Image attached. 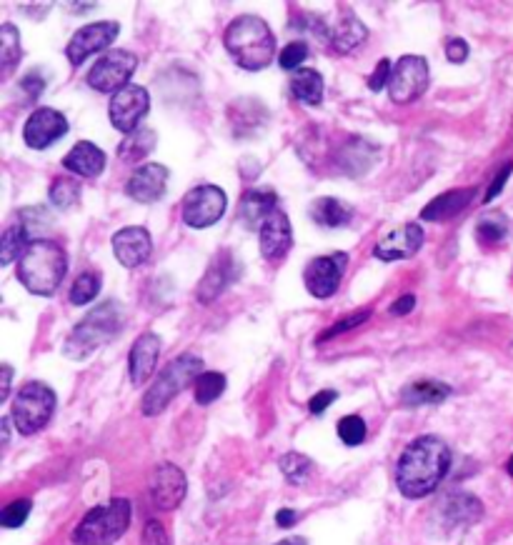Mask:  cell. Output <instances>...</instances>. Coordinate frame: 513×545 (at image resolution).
I'll return each instance as SVG.
<instances>
[{
	"mask_svg": "<svg viewBox=\"0 0 513 545\" xmlns=\"http://www.w3.org/2000/svg\"><path fill=\"white\" fill-rule=\"evenodd\" d=\"M311 218L321 228H343V225L351 223L353 210L351 205L341 203L336 198H318L311 203Z\"/></svg>",
	"mask_w": 513,
	"mask_h": 545,
	"instance_id": "f1b7e54d",
	"label": "cell"
},
{
	"mask_svg": "<svg viewBox=\"0 0 513 545\" xmlns=\"http://www.w3.org/2000/svg\"><path fill=\"white\" fill-rule=\"evenodd\" d=\"M421 245H423L421 225L406 223V225H401V228L391 230L386 238L378 240L373 255L381 260H386V263H391V260H406V258H411V255H416Z\"/></svg>",
	"mask_w": 513,
	"mask_h": 545,
	"instance_id": "ffe728a7",
	"label": "cell"
},
{
	"mask_svg": "<svg viewBox=\"0 0 513 545\" xmlns=\"http://www.w3.org/2000/svg\"><path fill=\"white\" fill-rule=\"evenodd\" d=\"M391 73H393L391 60H381V63L376 65V70L368 75V88H371V90L388 88V83H391Z\"/></svg>",
	"mask_w": 513,
	"mask_h": 545,
	"instance_id": "ee69618b",
	"label": "cell"
},
{
	"mask_svg": "<svg viewBox=\"0 0 513 545\" xmlns=\"http://www.w3.org/2000/svg\"><path fill=\"white\" fill-rule=\"evenodd\" d=\"M278 468H281V473L286 475L291 483L298 485V483H306L308 475H311L313 463L301 453H286L281 460H278Z\"/></svg>",
	"mask_w": 513,
	"mask_h": 545,
	"instance_id": "8d00e7d4",
	"label": "cell"
},
{
	"mask_svg": "<svg viewBox=\"0 0 513 545\" xmlns=\"http://www.w3.org/2000/svg\"><path fill=\"white\" fill-rule=\"evenodd\" d=\"M151 250V233L146 228H141V225H131V228H123L113 235V255H116V260L123 268H138V265H143L151 258Z\"/></svg>",
	"mask_w": 513,
	"mask_h": 545,
	"instance_id": "ac0fdd59",
	"label": "cell"
},
{
	"mask_svg": "<svg viewBox=\"0 0 513 545\" xmlns=\"http://www.w3.org/2000/svg\"><path fill=\"white\" fill-rule=\"evenodd\" d=\"M131 525V503L126 498H116L111 503L96 505L83 515L81 523L73 530L76 545H113Z\"/></svg>",
	"mask_w": 513,
	"mask_h": 545,
	"instance_id": "5b68a950",
	"label": "cell"
},
{
	"mask_svg": "<svg viewBox=\"0 0 513 545\" xmlns=\"http://www.w3.org/2000/svg\"><path fill=\"white\" fill-rule=\"evenodd\" d=\"M308 58V45L306 43H288L286 48L281 50V58H278V63H281V68L286 70H301V63Z\"/></svg>",
	"mask_w": 513,
	"mask_h": 545,
	"instance_id": "b9f144b4",
	"label": "cell"
},
{
	"mask_svg": "<svg viewBox=\"0 0 513 545\" xmlns=\"http://www.w3.org/2000/svg\"><path fill=\"white\" fill-rule=\"evenodd\" d=\"M346 265H348L346 253L313 258L311 263L306 265V273H303V283H306L308 293H311L313 298H331L338 290V285H341Z\"/></svg>",
	"mask_w": 513,
	"mask_h": 545,
	"instance_id": "7c38bea8",
	"label": "cell"
},
{
	"mask_svg": "<svg viewBox=\"0 0 513 545\" xmlns=\"http://www.w3.org/2000/svg\"><path fill=\"white\" fill-rule=\"evenodd\" d=\"M228 120H231V128L238 138H248V135H256L258 130L266 128L268 110L261 100L241 98L228 105Z\"/></svg>",
	"mask_w": 513,
	"mask_h": 545,
	"instance_id": "7402d4cb",
	"label": "cell"
},
{
	"mask_svg": "<svg viewBox=\"0 0 513 545\" xmlns=\"http://www.w3.org/2000/svg\"><path fill=\"white\" fill-rule=\"evenodd\" d=\"M126 323V308L118 300H106L98 308H93L81 323L76 325L71 335H68L66 345H63V353L73 360H83L91 353H96L101 345H106L108 340H113L118 335V330Z\"/></svg>",
	"mask_w": 513,
	"mask_h": 545,
	"instance_id": "277c9868",
	"label": "cell"
},
{
	"mask_svg": "<svg viewBox=\"0 0 513 545\" xmlns=\"http://www.w3.org/2000/svg\"><path fill=\"white\" fill-rule=\"evenodd\" d=\"M148 105H151V95H148L146 88H141V85H126V88L118 90L111 98L108 115H111V123L121 133L131 135L138 130V123L143 120V115L148 113Z\"/></svg>",
	"mask_w": 513,
	"mask_h": 545,
	"instance_id": "8fae6325",
	"label": "cell"
},
{
	"mask_svg": "<svg viewBox=\"0 0 513 545\" xmlns=\"http://www.w3.org/2000/svg\"><path fill=\"white\" fill-rule=\"evenodd\" d=\"M296 520H298V513L291 508H281L276 513L278 528H293V525H296Z\"/></svg>",
	"mask_w": 513,
	"mask_h": 545,
	"instance_id": "c3c4849f",
	"label": "cell"
},
{
	"mask_svg": "<svg viewBox=\"0 0 513 545\" xmlns=\"http://www.w3.org/2000/svg\"><path fill=\"white\" fill-rule=\"evenodd\" d=\"M511 173H513V163H506V165H503L501 170H498V175H496V178H493V183L488 185L486 203H488V200H493V198H496L498 193H501V190H503V185H506L508 175H511Z\"/></svg>",
	"mask_w": 513,
	"mask_h": 545,
	"instance_id": "7dc6e473",
	"label": "cell"
},
{
	"mask_svg": "<svg viewBox=\"0 0 513 545\" xmlns=\"http://www.w3.org/2000/svg\"><path fill=\"white\" fill-rule=\"evenodd\" d=\"M291 93L296 95L301 103L308 105H321L323 100V78L318 70L313 68H301L293 73L291 78Z\"/></svg>",
	"mask_w": 513,
	"mask_h": 545,
	"instance_id": "f546056e",
	"label": "cell"
},
{
	"mask_svg": "<svg viewBox=\"0 0 513 545\" xmlns=\"http://www.w3.org/2000/svg\"><path fill=\"white\" fill-rule=\"evenodd\" d=\"M328 38H331V45L338 53H351L353 48H358V45L368 38V30L351 10H343V15L331 28V35H328Z\"/></svg>",
	"mask_w": 513,
	"mask_h": 545,
	"instance_id": "484cf974",
	"label": "cell"
},
{
	"mask_svg": "<svg viewBox=\"0 0 513 545\" xmlns=\"http://www.w3.org/2000/svg\"><path fill=\"white\" fill-rule=\"evenodd\" d=\"M443 515L448 518V523L451 525H473L478 518L483 515V505L481 500L473 498V495L468 493H456L451 495V498L443 503Z\"/></svg>",
	"mask_w": 513,
	"mask_h": 545,
	"instance_id": "83f0119b",
	"label": "cell"
},
{
	"mask_svg": "<svg viewBox=\"0 0 513 545\" xmlns=\"http://www.w3.org/2000/svg\"><path fill=\"white\" fill-rule=\"evenodd\" d=\"M188 493V480L178 465H158L151 480V498L158 510H176Z\"/></svg>",
	"mask_w": 513,
	"mask_h": 545,
	"instance_id": "9a60e30c",
	"label": "cell"
},
{
	"mask_svg": "<svg viewBox=\"0 0 513 545\" xmlns=\"http://www.w3.org/2000/svg\"><path fill=\"white\" fill-rule=\"evenodd\" d=\"M336 398H338L336 390H321V393H316L311 400H308V408H311L313 415H321Z\"/></svg>",
	"mask_w": 513,
	"mask_h": 545,
	"instance_id": "bcb514c9",
	"label": "cell"
},
{
	"mask_svg": "<svg viewBox=\"0 0 513 545\" xmlns=\"http://www.w3.org/2000/svg\"><path fill=\"white\" fill-rule=\"evenodd\" d=\"M21 58H23L21 33L16 30V25L6 23L0 28V65H3V78L16 68V63Z\"/></svg>",
	"mask_w": 513,
	"mask_h": 545,
	"instance_id": "1f68e13d",
	"label": "cell"
},
{
	"mask_svg": "<svg viewBox=\"0 0 513 545\" xmlns=\"http://www.w3.org/2000/svg\"><path fill=\"white\" fill-rule=\"evenodd\" d=\"M11 375H13L11 365H3V385H0V400H3V403H6L8 395H11Z\"/></svg>",
	"mask_w": 513,
	"mask_h": 545,
	"instance_id": "f907efd6",
	"label": "cell"
},
{
	"mask_svg": "<svg viewBox=\"0 0 513 545\" xmlns=\"http://www.w3.org/2000/svg\"><path fill=\"white\" fill-rule=\"evenodd\" d=\"M168 185V168L161 163H143L131 173L126 193L138 203H156L163 198Z\"/></svg>",
	"mask_w": 513,
	"mask_h": 545,
	"instance_id": "d6986e66",
	"label": "cell"
},
{
	"mask_svg": "<svg viewBox=\"0 0 513 545\" xmlns=\"http://www.w3.org/2000/svg\"><path fill=\"white\" fill-rule=\"evenodd\" d=\"M238 273H241V263L233 258L231 250H221V253L211 260L206 275H203L201 283H198L196 293L198 300H201V303H213V300L238 278Z\"/></svg>",
	"mask_w": 513,
	"mask_h": 545,
	"instance_id": "e0dca14e",
	"label": "cell"
},
{
	"mask_svg": "<svg viewBox=\"0 0 513 545\" xmlns=\"http://www.w3.org/2000/svg\"><path fill=\"white\" fill-rule=\"evenodd\" d=\"M156 148V133L151 128H138L136 133L126 135V140L118 148V158L128 165H136Z\"/></svg>",
	"mask_w": 513,
	"mask_h": 545,
	"instance_id": "4dcf8cb0",
	"label": "cell"
},
{
	"mask_svg": "<svg viewBox=\"0 0 513 545\" xmlns=\"http://www.w3.org/2000/svg\"><path fill=\"white\" fill-rule=\"evenodd\" d=\"M193 385H196V403L211 405L213 400L221 398L223 390H226V375L216 373V370H203Z\"/></svg>",
	"mask_w": 513,
	"mask_h": 545,
	"instance_id": "836d02e7",
	"label": "cell"
},
{
	"mask_svg": "<svg viewBox=\"0 0 513 545\" xmlns=\"http://www.w3.org/2000/svg\"><path fill=\"white\" fill-rule=\"evenodd\" d=\"M368 318H371V310L366 308V310H358V313L348 315V318L336 320V323H333L331 328H328V330H323V333L318 335V343H326V340L336 338V335L348 333V330H351V328H358V325H361V323H366Z\"/></svg>",
	"mask_w": 513,
	"mask_h": 545,
	"instance_id": "60d3db41",
	"label": "cell"
},
{
	"mask_svg": "<svg viewBox=\"0 0 513 545\" xmlns=\"http://www.w3.org/2000/svg\"><path fill=\"white\" fill-rule=\"evenodd\" d=\"M143 545H171L166 528L158 520H148L143 528Z\"/></svg>",
	"mask_w": 513,
	"mask_h": 545,
	"instance_id": "7bdbcfd3",
	"label": "cell"
},
{
	"mask_svg": "<svg viewBox=\"0 0 513 545\" xmlns=\"http://www.w3.org/2000/svg\"><path fill=\"white\" fill-rule=\"evenodd\" d=\"M56 410V393L46 383H26L11 405V420L16 423L18 433L33 435L46 428Z\"/></svg>",
	"mask_w": 513,
	"mask_h": 545,
	"instance_id": "52a82bcc",
	"label": "cell"
},
{
	"mask_svg": "<svg viewBox=\"0 0 513 545\" xmlns=\"http://www.w3.org/2000/svg\"><path fill=\"white\" fill-rule=\"evenodd\" d=\"M228 198L218 185H198L183 198V223L191 228H211L223 218Z\"/></svg>",
	"mask_w": 513,
	"mask_h": 545,
	"instance_id": "9c48e42d",
	"label": "cell"
},
{
	"mask_svg": "<svg viewBox=\"0 0 513 545\" xmlns=\"http://www.w3.org/2000/svg\"><path fill=\"white\" fill-rule=\"evenodd\" d=\"M338 438L346 445H361L366 440V420L361 415H346L338 420Z\"/></svg>",
	"mask_w": 513,
	"mask_h": 545,
	"instance_id": "f35d334b",
	"label": "cell"
},
{
	"mask_svg": "<svg viewBox=\"0 0 513 545\" xmlns=\"http://www.w3.org/2000/svg\"><path fill=\"white\" fill-rule=\"evenodd\" d=\"M98 290H101V275L86 270V273H81L76 278V283H73L71 295H68V298H71L73 305H88L93 298H96Z\"/></svg>",
	"mask_w": 513,
	"mask_h": 545,
	"instance_id": "d590c367",
	"label": "cell"
},
{
	"mask_svg": "<svg viewBox=\"0 0 513 545\" xmlns=\"http://www.w3.org/2000/svg\"><path fill=\"white\" fill-rule=\"evenodd\" d=\"M258 245H261L263 258L271 260V263H278V260H283L288 255V250L293 245V230L291 220H288V215L281 208L273 210L266 223L261 225V230H258Z\"/></svg>",
	"mask_w": 513,
	"mask_h": 545,
	"instance_id": "2e32d148",
	"label": "cell"
},
{
	"mask_svg": "<svg viewBox=\"0 0 513 545\" xmlns=\"http://www.w3.org/2000/svg\"><path fill=\"white\" fill-rule=\"evenodd\" d=\"M506 470H508V475H511V478H513V455H511V458H508V463H506Z\"/></svg>",
	"mask_w": 513,
	"mask_h": 545,
	"instance_id": "f5cc1de1",
	"label": "cell"
},
{
	"mask_svg": "<svg viewBox=\"0 0 513 545\" xmlns=\"http://www.w3.org/2000/svg\"><path fill=\"white\" fill-rule=\"evenodd\" d=\"M278 210V195L271 188H251L241 200V210H238V220L246 228L261 230L268 215Z\"/></svg>",
	"mask_w": 513,
	"mask_h": 545,
	"instance_id": "603a6c76",
	"label": "cell"
},
{
	"mask_svg": "<svg viewBox=\"0 0 513 545\" xmlns=\"http://www.w3.org/2000/svg\"><path fill=\"white\" fill-rule=\"evenodd\" d=\"M51 203L56 205V208L68 210L73 208V205H78V200H81V183L73 178H56L51 183Z\"/></svg>",
	"mask_w": 513,
	"mask_h": 545,
	"instance_id": "e575fe53",
	"label": "cell"
},
{
	"mask_svg": "<svg viewBox=\"0 0 513 545\" xmlns=\"http://www.w3.org/2000/svg\"><path fill=\"white\" fill-rule=\"evenodd\" d=\"M413 305H416V298H413V295H403V298H398L396 303L391 305V313L393 315H406V313H411Z\"/></svg>",
	"mask_w": 513,
	"mask_h": 545,
	"instance_id": "681fc988",
	"label": "cell"
},
{
	"mask_svg": "<svg viewBox=\"0 0 513 545\" xmlns=\"http://www.w3.org/2000/svg\"><path fill=\"white\" fill-rule=\"evenodd\" d=\"M506 233H508L506 218L498 213H491L486 215V218H481V223H478V230H476V238L478 243L493 245L498 243V240L506 238Z\"/></svg>",
	"mask_w": 513,
	"mask_h": 545,
	"instance_id": "74e56055",
	"label": "cell"
},
{
	"mask_svg": "<svg viewBox=\"0 0 513 545\" xmlns=\"http://www.w3.org/2000/svg\"><path fill=\"white\" fill-rule=\"evenodd\" d=\"M276 545H306V540H303V538H286V540H281V543H276Z\"/></svg>",
	"mask_w": 513,
	"mask_h": 545,
	"instance_id": "816d5d0a",
	"label": "cell"
},
{
	"mask_svg": "<svg viewBox=\"0 0 513 545\" xmlns=\"http://www.w3.org/2000/svg\"><path fill=\"white\" fill-rule=\"evenodd\" d=\"M476 195V188H453L448 193L433 198L426 208L421 210V220H431V223H441V220L453 218L461 213Z\"/></svg>",
	"mask_w": 513,
	"mask_h": 545,
	"instance_id": "d4e9b609",
	"label": "cell"
},
{
	"mask_svg": "<svg viewBox=\"0 0 513 545\" xmlns=\"http://www.w3.org/2000/svg\"><path fill=\"white\" fill-rule=\"evenodd\" d=\"M118 33H121V25L113 23V20L86 25L71 38L66 48V58L71 60V65H83L93 53L106 50L118 38Z\"/></svg>",
	"mask_w": 513,
	"mask_h": 545,
	"instance_id": "5bb4252c",
	"label": "cell"
},
{
	"mask_svg": "<svg viewBox=\"0 0 513 545\" xmlns=\"http://www.w3.org/2000/svg\"><path fill=\"white\" fill-rule=\"evenodd\" d=\"M68 133V120L61 110L56 108H36L31 118L23 125V140L28 148L46 150L51 148L56 140H61Z\"/></svg>",
	"mask_w": 513,
	"mask_h": 545,
	"instance_id": "4fadbf2b",
	"label": "cell"
},
{
	"mask_svg": "<svg viewBox=\"0 0 513 545\" xmlns=\"http://www.w3.org/2000/svg\"><path fill=\"white\" fill-rule=\"evenodd\" d=\"M63 168H68L71 173L81 175V178H96L106 168V153L98 148L91 140H81L71 148V153L63 158Z\"/></svg>",
	"mask_w": 513,
	"mask_h": 545,
	"instance_id": "cb8c5ba5",
	"label": "cell"
},
{
	"mask_svg": "<svg viewBox=\"0 0 513 545\" xmlns=\"http://www.w3.org/2000/svg\"><path fill=\"white\" fill-rule=\"evenodd\" d=\"M428 88V63L421 55H403L393 63L391 83H388V95L393 103L406 105L421 98L423 90Z\"/></svg>",
	"mask_w": 513,
	"mask_h": 545,
	"instance_id": "30bf717a",
	"label": "cell"
},
{
	"mask_svg": "<svg viewBox=\"0 0 513 545\" xmlns=\"http://www.w3.org/2000/svg\"><path fill=\"white\" fill-rule=\"evenodd\" d=\"M161 355V338L156 333L138 335L128 358V373H131L133 385H143L153 375Z\"/></svg>",
	"mask_w": 513,
	"mask_h": 545,
	"instance_id": "44dd1931",
	"label": "cell"
},
{
	"mask_svg": "<svg viewBox=\"0 0 513 545\" xmlns=\"http://www.w3.org/2000/svg\"><path fill=\"white\" fill-rule=\"evenodd\" d=\"M138 68V55L131 53V50H106L101 58L93 63V68L88 70V85L98 93H113L123 90L126 85H131V75L136 73Z\"/></svg>",
	"mask_w": 513,
	"mask_h": 545,
	"instance_id": "ba28073f",
	"label": "cell"
},
{
	"mask_svg": "<svg viewBox=\"0 0 513 545\" xmlns=\"http://www.w3.org/2000/svg\"><path fill=\"white\" fill-rule=\"evenodd\" d=\"M28 233L23 225H11L0 238V263L11 265L13 260H21V255L28 250Z\"/></svg>",
	"mask_w": 513,
	"mask_h": 545,
	"instance_id": "d6a6232c",
	"label": "cell"
},
{
	"mask_svg": "<svg viewBox=\"0 0 513 545\" xmlns=\"http://www.w3.org/2000/svg\"><path fill=\"white\" fill-rule=\"evenodd\" d=\"M446 58L451 63H463L468 58V43L463 38H451L446 43Z\"/></svg>",
	"mask_w": 513,
	"mask_h": 545,
	"instance_id": "f6af8a7d",
	"label": "cell"
},
{
	"mask_svg": "<svg viewBox=\"0 0 513 545\" xmlns=\"http://www.w3.org/2000/svg\"><path fill=\"white\" fill-rule=\"evenodd\" d=\"M31 508L33 503L28 498L13 500V503H8L6 508H3V513H0V525H3V528H21L28 520V515H31Z\"/></svg>",
	"mask_w": 513,
	"mask_h": 545,
	"instance_id": "ab89813d",
	"label": "cell"
},
{
	"mask_svg": "<svg viewBox=\"0 0 513 545\" xmlns=\"http://www.w3.org/2000/svg\"><path fill=\"white\" fill-rule=\"evenodd\" d=\"M203 360L193 353H183L178 358H173L166 368L158 373V378L153 380V385L148 388V393L143 395L141 410L146 415H158L161 410L168 408L173 398L178 393L188 388L191 383H196L198 375L203 373Z\"/></svg>",
	"mask_w": 513,
	"mask_h": 545,
	"instance_id": "8992f818",
	"label": "cell"
},
{
	"mask_svg": "<svg viewBox=\"0 0 513 545\" xmlns=\"http://www.w3.org/2000/svg\"><path fill=\"white\" fill-rule=\"evenodd\" d=\"M68 273V255L53 240H33L18 260V278L31 293L53 295Z\"/></svg>",
	"mask_w": 513,
	"mask_h": 545,
	"instance_id": "3957f363",
	"label": "cell"
},
{
	"mask_svg": "<svg viewBox=\"0 0 513 545\" xmlns=\"http://www.w3.org/2000/svg\"><path fill=\"white\" fill-rule=\"evenodd\" d=\"M451 395V388L438 380H418V383L406 385L401 390V403L406 408H418V405H438Z\"/></svg>",
	"mask_w": 513,
	"mask_h": 545,
	"instance_id": "4316f807",
	"label": "cell"
},
{
	"mask_svg": "<svg viewBox=\"0 0 513 545\" xmlns=\"http://www.w3.org/2000/svg\"><path fill=\"white\" fill-rule=\"evenodd\" d=\"M223 45L243 70L268 68L276 55V38L266 20L258 15H241V18L231 20L223 33Z\"/></svg>",
	"mask_w": 513,
	"mask_h": 545,
	"instance_id": "7a4b0ae2",
	"label": "cell"
},
{
	"mask_svg": "<svg viewBox=\"0 0 513 545\" xmlns=\"http://www.w3.org/2000/svg\"><path fill=\"white\" fill-rule=\"evenodd\" d=\"M451 468V450L436 435H421L406 445L396 463V488L406 498L431 495Z\"/></svg>",
	"mask_w": 513,
	"mask_h": 545,
	"instance_id": "6da1fadb",
	"label": "cell"
}]
</instances>
